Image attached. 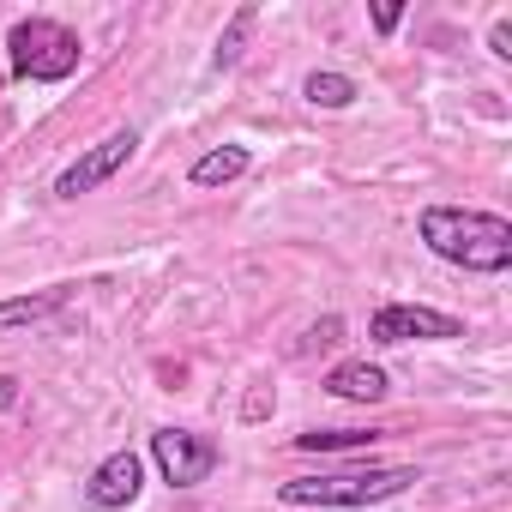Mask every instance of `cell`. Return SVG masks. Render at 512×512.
Masks as SVG:
<instances>
[{"instance_id": "cell-16", "label": "cell", "mask_w": 512, "mask_h": 512, "mask_svg": "<svg viewBox=\"0 0 512 512\" xmlns=\"http://www.w3.org/2000/svg\"><path fill=\"white\" fill-rule=\"evenodd\" d=\"M398 19H404V7H374V31H380V37H392Z\"/></svg>"}, {"instance_id": "cell-3", "label": "cell", "mask_w": 512, "mask_h": 512, "mask_svg": "<svg viewBox=\"0 0 512 512\" xmlns=\"http://www.w3.org/2000/svg\"><path fill=\"white\" fill-rule=\"evenodd\" d=\"M7 55H13V73L31 79V85H61L79 73V37L61 25V19H19L13 37H7Z\"/></svg>"}, {"instance_id": "cell-11", "label": "cell", "mask_w": 512, "mask_h": 512, "mask_svg": "<svg viewBox=\"0 0 512 512\" xmlns=\"http://www.w3.org/2000/svg\"><path fill=\"white\" fill-rule=\"evenodd\" d=\"M302 97H308L314 109H350V103H356V79H350V73H308V79H302Z\"/></svg>"}, {"instance_id": "cell-9", "label": "cell", "mask_w": 512, "mask_h": 512, "mask_svg": "<svg viewBox=\"0 0 512 512\" xmlns=\"http://www.w3.org/2000/svg\"><path fill=\"white\" fill-rule=\"evenodd\" d=\"M247 163H253L247 145H217V151H205V157L187 169V181H193V187H223V181L247 175Z\"/></svg>"}, {"instance_id": "cell-1", "label": "cell", "mask_w": 512, "mask_h": 512, "mask_svg": "<svg viewBox=\"0 0 512 512\" xmlns=\"http://www.w3.org/2000/svg\"><path fill=\"white\" fill-rule=\"evenodd\" d=\"M416 235L428 241V253H440L446 266H464V272H506L512 266V223L494 217V211H470V205H428L416 217Z\"/></svg>"}, {"instance_id": "cell-15", "label": "cell", "mask_w": 512, "mask_h": 512, "mask_svg": "<svg viewBox=\"0 0 512 512\" xmlns=\"http://www.w3.org/2000/svg\"><path fill=\"white\" fill-rule=\"evenodd\" d=\"M488 49H494L500 61H512V19H494V31H488Z\"/></svg>"}, {"instance_id": "cell-14", "label": "cell", "mask_w": 512, "mask_h": 512, "mask_svg": "<svg viewBox=\"0 0 512 512\" xmlns=\"http://www.w3.org/2000/svg\"><path fill=\"white\" fill-rule=\"evenodd\" d=\"M338 332H344V320H320V326H314L296 350H302V356H308V350H326V344H338Z\"/></svg>"}, {"instance_id": "cell-2", "label": "cell", "mask_w": 512, "mask_h": 512, "mask_svg": "<svg viewBox=\"0 0 512 512\" xmlns=\"http://www.w3.org/2000/svg\"><path fill=\"white\" fill-rule=\"evenodd\" d=\"M410 482H422V470L410 464H386V470H344V476H296L278 488L284 506H380L392 494H404Z\"/></svg>"}, {"instance_id": "cell-4", "label": "cell", "mask_w": 512, "mask_h": 512, "mask_svg": "<svg viewBox=\"0 0 512 512\" xmlns=\"http://www.w3.org/2000/svg\"><path fill=\"white\" fill-rule=\"evenodd\" d=\"M440 338H464V320L416 302H386L368 314V344H440Z\"/></svg>"}, {"instance_id": "cell-5", "label": "cell", "mask_w": 512, "mask_h": 512, "mask_svg": "<svg viewBox=\"0 0 512 512\" xmlns=\"http://www.w3.org/2000/svg\"><path fill=\"white\" fill-rule=\"evenodd\" d=\"M151 458H157V470H163L169 488H199L217 470L223 452H217V440H205L193 428H157L151 434Z\"/></svg>"}, {"instance_id": "cell-12", "label": "cell", "mask_w": 512, "mask_h": 512, "mask_svg": "<svg viewBox=\"0 0 512 512\" xmlns=\"http://www.w3.org/2000/svg\"><path fill=\"white\" fill-rule=\"evenodd\" d=\"M374 440H380L374 428H308V434H296V452H356Z\"/></svg>"}, {"instance_id": "cell-7", "label": "cell", "mask_w": 512, "mask_h": 512, "mask_svg": "<svg viewBox=\"0 0 512 512\" xmlns=\"http://www.w3.org/2000/svg\"><path fill=\"white\" fill-rule=\"evenodd\" d=\"M139 488H145V464H139V452H109V458L91 470L85 500H91V512H127V506L139 500Z\"/></svg>"}, {"instance_id": "cell-13", "label": "cell", "mask_w": 512, "mask_h": 512, "mask_svg": "<svg viewBox=\"0 0 512 512\" xmlns=\"http://www.w3.org/2000/svg\"><path fill=\"white\" fill-rule=\"evenodd\" d=\"M247 31H253V7H241V13L229 19V31L217 37V55H211V61H217V67H235V61H241V43H247Z\"/></svg>"}, {"instance_id": "cell-10", "label": "cell", "mask_w": 512, "mask_h": 512, "mask_svg": "<svg viewBox=\"0 0 512 512\" xmlns=\"http://www.w3.org/2000/svg\"><path fill=\"white\" fill-rule=\"evenodd\" d=\"M67 308V290L55 284V290H37V296H13V302H0V332H13V326H37V320H49V314H61Z\"/></svg>"}, {"instance_id": "cell-8", "label": "cell", "mask_w": 512, "mask_h": 512, "mask_svg": "<svg viewBox=\"0 0 512 512\" xmlns=\"http://www.w3.org/2000/svg\"><path fill=\"white\" fill-rule=\"evenodd\" d=\"M326 392L332 398H344V404H380L386 392H392V380H386V368L380 362H338L332 374H326Z\"/></svg>"}, {"instance_id": "cell-6", "label": "cell", "mask_w": 512, "mask_h": 512, "mask_svg": "<svg viewBox=\"0 0 512 512\" xmlns=\"http://www.w3.org/2000/svg\"><path fill=\"white\" fill-rule=\"evenodd\" d=\"M133 151H139V133H133V127H115L109 139H97L91 151H79V163H67V169H61L55 199H85V193H97V187H103V181L133 157Z\"/></svg>"}]
</instances>
